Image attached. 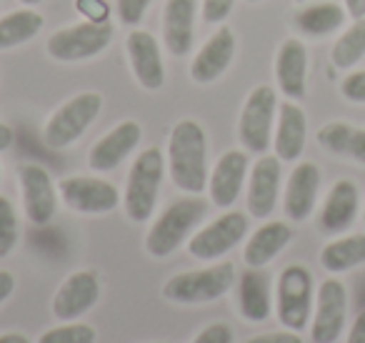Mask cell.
Instances as JSON below:
<instances>
[{"instance_id":"6da1fadb","label":"cell","mask_w":365,"mask_h":343,"mask_svg":"<svg viewBox=\"0 0 365 343\" xmlns=\"http://www.w3.org/2000/svg\"><path fill=\"white\" fill-rule=\"evenodd\" d=\"M165 168L173 186L188 196L208 188V138L198 121H178L168 138Z\"/></svg>"},{"instance_id":"7a4b0ae2","label":"cell","mask_w":365,"mask_h":343,"mask_svg":"<svg viewBox=\"0 0 365 343\" xmlns=\"http://www.w3.org/2000/svg\"><path fill=\"white\" fill-rule=\"evenodd\" d=\"M165 171V156L160 153V148H145L133 161L125 181V193H123V208L133 223L150 221V216L155 213Z\"/></svg>"},{"instance_id":"3957f363","label":"cell","mask_w":365,"mask_h":343,"mask_svg":"<svg viewBox=\"0 0 365 343\" xmlns=\"http://www.w3.org/2000/svg\"><path fill=\"white\" fill-rule=\"evenodd\" d=\"M238 281V273L230 261H220L215 266L200 271H182L163 283V298L180 306H198L223 298Z\"/></svg>"},{"instance_id":"277c9868","label":"cell","mask_w":365,"mask_h":343,"mask_svg":"<svg viewBox=\"0 0 365 343\" xmlns=\"http://www.w3.org/2000/svg\"><path fill=\"white\" fill-rule=\"evenodd\" d=\"M205 216V203L195 196L173 201L155 223L150 226L145 236V251L153 258H168L188 241L190 231L200 223Z\"/></svg>"},{"instance_id":"5b68a950","label":"cell","mask_w":365,"mask_h":343,"mask_svg":"<svg viewBox=\"0 0 365 343\" xmlns=\"http://www.w3.org/2000/svg\"><path fill=\"white\" fill-rule=\"evenodd\" d=\"M315 306V281L310 268L303 263H290L280 271L275 286V313L288 331H305L313 318Z\"/></svg>"},{"instance_id":"8992f818","label":"cell","mask_w":365,"mask_h":343,"mask_svg":"<svg viewBox=\"0 0 365 343\" xmlns=\"http://www.w3.org/2000/svg\"><path fill=\"white\" fill-rule=\"evenodd\" d=\"M103 111V96L96 91H86L73 96L61 108L51 113L43 128V141L53 151H63V148L73 146L93 123L98 121Z\"/></svg>"},{"instance_id":"52a82bcc","label":"cell","mask_w":365,"mask_h":343,"mask_svg":"<svg viewBox=\"0 0 365 343\" xmlns=\"http://www.w3.org/2000/svg\"><path fill=\"white\" fill-rule=\"evenodd\" d=\"M278 93L270 86H255L248 93L238 118V138L248 153L263 156L273 143L275 118H278Z\"/></svg>"},{"instance_id":"ba28073f","label":"cell","mask_w":365,"mask_h":343,"mask_svg":"<svg viewBox=\"0 0 365 343\" xmlns=\"http://www.w3.org/2000/svg\"><path fill=\"white\" fill-rule=\"evenodd\" d=\"M113 41V26L108 21H81L76 26H68L63 31L53 33L46 43V51L53 61L78 63L91 61L101 56Z\"/></svg>"},{"instance_id":"9c48e42d","label":"cell","mask_w":365,"mask_h":343,"mask_svg":"<svg viewBox=\"0 0 365 343\" xmlns=\"http://www.w3.org/2000/svg\"><path fill=\"white\" fill-rule=\"evenodd\" d=\"M345 321H348V288L340 278H325L315 291L310 341L335 343L343 336Z\"/></svg>"},{"instance_id":"30bf717a","label":"cell","mask_w":365,"mask_h":343,"mask_svg":"<svg viewBox=\"0 0 365 343\" xmlns=\"http://www.w3.org/2000/svg\"><path fill=\"white\" fill-rule=\"evenodd\" d=\"M248 233V216L240 211H225L208 226L188 238V253L198 261H218L233 251Z\"/></svg>"},{"instance_id":"8fae6325","label":"cell","mask_w":365,"mask_h":343,"mask_svg":"<svg viewBox=\"0 0 365 343\" xmlns=\"http://www.w3.org/2000/svg\"><path fill=\"white\" fill-rule=\"evenodd\" d=\"M58 196L71 211L86 216H103L118 206L120 196L110 181L96 176H68L58 183Z\"/></svg>"},{"instance_id":"7c38bea8","label":"cell","mask_w":365,"mask_h":343,"mask_svg":"<svg viewBox=\"0 0 365 343\" xmlns=\"http://www.w3.org/2000/svg\"><path fill=\"white\" fill-rule=\"evenodd\" d=\"M18 183L23 193V211L36 226H48L58 208V188L51 173L38 163H23L18 168Z\"/></svg>"},{"instance_id":"4fadbf2b","label":"cell","mask_w":365,"mask_h":343,"mask_svg":"<svg viewBox=\"0 0 365 343\" xmlns=\"http://www.w3.org/2000/svg\"><path fill=\"white\" fill-rule=\"evenodd\" d=\"M101 298V281L93 271H76L61 283L53 296V316L58 321H78L86 316Z\"/></svg>"},{"instance_id":"5bb4252c","label":"cell","mask_w":365,"mask_h":343,"mask_svg":"<svg viewBox=\"0 0 365 343\" xmlns=\"http://www.w3.org/2000/svg\"><path fill=\"white\" fill-rule=\"evenodd\" d=\"M278 156H260L248 171V213L255 218H268L273 216L275 206H278V193H280V168Z\"/></svg>"},{"instance_id":"9a60e30c","label":"cell","mask_w":365,"mask_h":343,"mask_svg":"<svg viewBox=\"0 0 365 343\" xmlns=\"http://www.w3.org/2000/svg\"><path fill=\"white\" fill-rule=\"evenodd\" d=\"M140 138H143V131L135 121L118 123V126L110 128L101 141L93 143L91 153H88V168L96 173L115 171V168L135 151Z\"/></svg>"},{"instance_id":"2e32d148","label":"cell","mask_w":365,"mask_h":343,"mask_svg":"<svg viewBox=\"0 0 365 343\" xmlns=\"http://www.w3.org/2000/svg\"><path fill=\"white\" fill-rule=\"evenodd\" d=\"M360 211V188L350 178H340L330 186L318 216V226L328 236H340L355 223Z\"/></svg>"},{"instance_id":"e0dca14e","label":"cell","mask_w":365,"mask_h":343,"mask_svg":"<svg viewBox=\"0 0 365 343\" xmlns=\"http://www.w3.org/2000/svg\"><path fill=\"white\" fill-rule=\"evenodd\" d=\"M125 53L135 81L145 91H160L165 83V68L155 36L148 31H130L125 38Z\"/></svg>"},{"instance_id":"ac0fdd59","label":"cell","mask_w":365,"mask_h":343,"mask_svg":"<svg viewBox=\"0 0 365 343\" xmlns=\"http://www.w3.org/2000/svg\"><path fill=\"white\" fill-rule=\"evenodd\" d=\"M275 81L288 101H303L308 93V48L300 38H288L275 53Z\"/></svg>"},{"instance_id":"d6986e66","label":"cell","mask_w":365,"mask_h":343,"mask_svg":"<svg viewBox=\"0 0 365 343\" xmlns=\"http://www.w3.org/2000/svg\"><path fill=\"white\" fill-rule=\"evenodd\" d=\"M320 191V168L313 161H303L288 176L283 193V211L290 221L303 223L313 216Z\"/></svg>"},{"instance_id":"ffe728a7","label":"cell","mask_w":365,"mask_h":343,"mask_svg":"<svg viewBox=\"0 0 365 343\" xmlns=\"http://www.w3.org/2000/svg\"><path fill=\"white\" fill-rule=\"evenodd\" d=\"M250 163L248 153L245 151H225L218 158V163L213 166L208 176V193L210 201L218 208H230L238 201L240 191L245 186V178H248Z\"/></svg>"},{"instance_id":"44dd1931","label":"cell","mask_w":365,"mask_h":343,"mask_svg":"<svg viewBox=\"0 0 365 343\" xmlns=\"http://www.w3.org/2000/svg\"><path fill=\"white\" fill-rule=\"evenodd\" d=\"M235 36L228 26H220L208 41L203 43V48L198 51V56L190 63V78L200 86L215 83L225 71L230 68L235 58Z\"/></svg>"},{"instance_id":"7402d4cb","label":"cell","mask_w":365,"mask_h":343,"mask_svg":"<svg viewBox=\"0 0 365 343\" xmlns=\"http://www.w3.org/2000/svg\"><path fill=\"white\" fill-rule=\"evenodd\" d=\"M308 141V116L298 101H285L278 106V126L273 131V151L283 163H293L303 156Z\"/></svg>"},{"instance_id":"603a6c76","label":"cell","mask_w":365,"mask_h":343,"mask_svg":"<svg viewBox=\"0 0 365 343\" xmlns=\"http://www.w3.org/2000/svg\"><path fill=\"white\" fill-rule=\"evenodd\" d=\"M198 0H165L163 8V41L173 56H188L195 36Z\"/></svg>"},{"instance_id":"cb8c5ba5","label":"cell","mask_w":365,"mask_h":343,"mask_svg":"<svg viewBox=\"0 0 365 343\" xmlns=\"http://www.w3.org/2000/svg\"><path fill=\"white\" fill-rule=\"evenodd\" d=\"M293 241V231L285 221H268L248 238L243 248V261L248 268H265L283 253V248Z\"/></svg>"},{"instance_id":"d4e9b609","label":"cell","mask_w":365,"mask_h":343,"mask_svg":"<svg viewBox=\"0 0 365 343\" xmlns=\"http://www.w3.org/2000/svg\"><path fill=\"white\" fill-rule=\"evenodd\" d=\"M238 311L250 323L268 321V316L273 313L268 278L260 273V268H248L238 278Z\"/></svg>"},{"instance_id":"484cf974","label":"cell","mask_w":365,"mask_h":343,"mask_svg":"<svg viewBox=\"0 0 365 343\" xmlns=\"http://www.w3.org/2000/svg\"><path fill=\"white\" fill-rule=\"evenodd\" d=\"M315 138H318V146L323 151L365 166V128L350 126L343 121H330L320 128Z\"/></svg>"},{"instance_id":"4316f807","label":"cell","mask_w":365,"mask_h":343,"mask_svg":"<svg viewBox=\"0 0 365 343\" xmlns=\"http://www.w3.org/2000/svg\"><path fill=\"white\" fill-rule=\"evenodd\" d=\"M348 11L333 0H325V3H310L303 11H298L295 16V28L298 33L308 38H328L333 33L343 31L345 21H348Z\"/></svg>"},{"instance_id":"83f0119b","label":"cell","mask_w":365,"mask_h":343,"mask_svg":"<svg viewBox=\"0 0 365 343\" xmlns=\"http://www.w3.org/2000/svg\"><path fill=\"white\" fill-rule=\"evenodd\" d=\"M320 266L333 276L365 266V233H350L328 241L320 251Z\"/></svg>"},{"instance_id":"f1b7e54d","label":"cell","mask_w":365,"mask_h":343,"mask_svg":"<svg viewBox=\"0 0 365 343\" xmlns=\"http://www.w3.org/2000/svg\"><path fill=\"white\" fill-rule=\"evenodd\" d=\"M43 26H46V21L33 8H18V11L3 16L0 18V51L33 41L43 31Z\"/></svg>"},{"instance_id":"f546056e","label":"cell","mask_w":365,"mask_h":343,"mask_svg":"<svg viewBox=\"0 0 365 343\" xmlns=\"http://www.w3.org/2000/svg\"><path fill=\"white\" fill-rule=\"evenodd\" d=\"M365 58V16L355 18L338 36L330 51V63L335 71H353Z\"/></svg>"},{"instance_id":"4dcf8cb0","label":"cell","mask_w":365,"mask_h":343,"mask_svg":"<svg viewBox=\"0 0 365 343\" xmlns=\"http://www.w3.org/2000/svg\"><path fill=\"white\" fill-rule=\"evenodd\" d=\"M38 343H96V328L81 321H66L63 326L48 328Z\"/></svg>"},{"instance_id":"1f68e13d","label":"cell","mask_w":365,"mask_h":343,"mask_svg":"<svg viewBox=\"0 0 365 343\" xmlns=\"http://www.w3.org/2000/svg\"><path fill=\"white\" fill-rule=\"evenodd\" d=\"M18 238H21L18 213L6 196H0V258H8L16 251Z\"/></svg>"},{"instance_id":"d6a6232c","label":"cell","mask_w":365,"mask_h":343,"mask_svg":"<svg viewBox=\"0 0 365 343\" xmlns=\"http://www.w3.org/2000/svg\"><path fill=\"white\" fill-rule=\"evenodd\" d=\"M340 96L355 106H365V71H350L340 81Z\"/></svg>"},{"instance_id":"836d02e7","label":"cell","mask_w":365,"mask_h":343,"mask_svg":"<svg viewBox=\"0 0 365 343\" xmlns=\"http://www.w3.org/2000/svg\"><path fill=\"white\" fill-rule=\"evenodd\" d=\"M153 0H118V18L123 26H138Z\"/></svg>"},{"instance_id":"e575fe53","label":"cell","mask_w":365,"mask_h":343,"mask_svg":"<svg viewBox=\"0 0 365 343\" xmlns=\"http://www.w3.org/2000/svg\"><path fill=\"white\" fill-rule=\"evenodd\" d=\"M233 6H235V0H203L200 16H203V21L210 23V26H220V23L233 13Z\"/></svg>"},{"instance_id":"d590c367","label":"cell","mask_w":365,"mask_h":343,"mask_svg":"<svg viewBox=\"0 0 365 343\" xmlns=\"http://www.w3.org/2000/svg\"><path fill=\"white\" fill-rule=\"evenodd\" d=\"M190 343H233V331L228 323H210Z\"/></svg>"},{"instance_id":"8d00e7d4","label":"cell","mask_w":365,"mask_h":343,"mask_svg":"<svg viewBox=\"0 0 365 343\" xmlns=\"http://www.w3.org/2000/svg\"><path fill=\"white\" fill-rule=\"evenodd\" d=\"M76 8L86 16V21H106L108 6L106 0H76Z\"/></svg>"},{"instance_id":"74e56055","label":"cell","mask_w":365,"mask_h":343,"mask_svg":"<svg viewBox=\"0 0 365 343\" xmlns=\"http://www.w3.org/2000/svg\"><path fill=\"white\" fill-rule=\"evenodd\" d=\"M245 343H303L298 331H273V333H260V336L248 338Z\"/></svg>"},{"instance_id":"f35d334b","label":"cell","mask_w":365,"mask_h":343,"mask_svg":"<svg viewBox=\"0 0 365 343\" xmlns=\"http://www.w3.org/2000/svg\"><path fill=\"white\" fill-rule=\"evenodd\" d=\"M345 343H365V308L353 318V323H350V328H348V338H345Z\"/></svg>"},{"instance_id":"ab89813d","label":"cell","mask_w":365,"mask_h":343,"mask_svg":"<svg viewBox=\"0 0 365 343\" xmlns=\"http://www.w3.org/2000/svg\"><path fill=\"white\" fill-rule=\"evenodd\" d=\"M16 291V278H13L11 271H0V306L8 301Z\"/></svg>"},{"instance_id":"60d3db41","label":"cell","mask_w":365,"mask_h":343,"mask_svg":"<svg viewBox=\"0 0 365 343\" xmlns=\"http://www.w3.org/2000/svg\"><path fill=\"white\" fill-rule=\"evenodd\" d=\"M343 8L348 11V16L353 18V21L365 16V0H343Z\"/></svg>"},{"instance_id":"b9f144b4","label":"cell","mask_w":365,"mask_h":343,"mask_svg":"<svg viewBox=\"0 0 365 343\" xmlns=\"http://www.w3.org/2000/svg\"><path fill=\"white\" fill-rule=\"evenodd\" d=\"M13 141H16V133H13V128L6 126V123H0V153L8 151V148L13 146Z\"/></svg>"},{"instance_id":"7bdbcfd3","label":"cell","mask_w":365,"mask_h":343,"mask_svg":"<svg viewBox=\"0 0 365 343\" xmlns=\"http://www.w3.org/2000/svg\"><path fill=\"white\" fill-rule=\"evenodd\" d=\"M0 343H31V341H28V336H23V333H3Z\"/></svg>"},{"instance_id":"ee69618b","label":"cell","mask_w":365,"mask_h":343,"mask_svg":"<svg viewBox=\"0 0 365 343\" xmlns=\"http://www.w3.org/2000/svg\"><path fill=\"white\" fill-rule=\"evenodd\" d=\"M21 3L26 8H33V6H38V3H43V0H21Z\"/></svg>"},{"instance_id":"f6af8a7d","label":"cell","mask_w":365,"mask_h":343,"mask_svg":"<svg viewBox=\"0 0 365 343\" xmlns=\"http://www.w3.org/2000/svg\"><path fill=\"white\" fill-rule=\"evenodd\" d=\"M245 3H263V0H245Z\"/></svg>"},{"instance_id":"bcb514c9","label":"cell","mask_w":365,"mask_h":343,"mask_svg":"<svg viewBox=\"0 0 365 343\" xmlns=\"http://www.w3.org/2000/svg\"><path fill=\"white\" fill-rule=\"evenodd\" d=\"M295 3H308V0H295Z\"/></svg>"},{"instance_id":"7dc6e473","label":"cell","mask_w":365,"mask_h":343,"mask_svg":"<svg viewBox=\"0 0 365 343\" xmlns=\"http://www.w3.org/2000/svg\"><path fill=\"white\" fill-rule=\"evenodd\" d=\"M363 223H365V208H363Z\"/></svg>"}]
</instances>
